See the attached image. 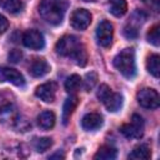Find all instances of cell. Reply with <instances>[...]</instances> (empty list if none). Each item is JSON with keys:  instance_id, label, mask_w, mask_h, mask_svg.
Instances as JSON below:
<instances>
[{"instance_id": "1", "label": "cell", "mask_w": 160, "mask_h": 160, "mask_svg": "<svg viewBox=\"0 0 160 160\" xmlns=\"http://www.w3.org/2000/svg\"><path fill=\"white\" fill-rule=\"evenodd\" d=\"M56 52L62 56L71 58L78 65L85 66L88 61V54L85 46L74 35H65L56 42Z\"/></svg>"}, {"instance_id": "2", "label": "cell", "mask_w": 160, "mask_h": 160, "mask_svg": "<svg viewBox=\"0 0 160 160\" xmlns=\"http://www.w3.org/2000/svg\"><path fill=\"white\" fill-rule=\"evenodd\" d=\"M68 6V0H41L39 5V14L48 24L59 25L65 16Z\"/></svg>"}, {"instance_id": "3", "label": "cell", "mask_w": 160, "mask_h": 160, "mask_svg": "<svg viewBox=\"0 0 160 160\" xmlns=\"http://www.w3.org/2000/svg\"><path fill=\"white\" fill-rule=\"evenodd\" d=\"M114 66L116 70L128 79H132L136 75L135 52L134 49H124L114 58Z\"/></svg>"}, {"instance_id": "4", "label": "cell", "mask_w": 160, "mask_h": 160, "mask_svg": "<svg viewBox=\"0 0 160 160\" xmlns=\"http://www.w3.org/2000/svg\"><path fill=\"white\" fill-rule=\"evenodd\" d=\"M98 99L105 105V108L109 111H118L121 105H122V96L119 92H114L106 84L100 85L98 92H96Z\"/></svg>"}, {"instance_id": "5", "label": "cell", "mask_w": 160, "mask_h": 160, "mask_svg": "<svg viewBox=\"0 0 160 160\" xmlns=\"http://www.w3.org/2000/svg\"><path fill=\"white\" fill-rule=\"evenodd\" d=\"M120 131L128 139H139L144 134V120L140 115L134 114L129 124H124L120 128Z\"/></svg>"}, {"instance_id": "6", "label": "cell", "mask_w": 160, "mask_h": 160, "mask_svg": "<svg viewBox=\"0 0 160 160\" xmlns=\"http://www.w3.org/2000/svg\"><path fill=\"white\" fill-rule=\"evenodd\" d=\"M136 99H138V102L145 108V109H156L159 106V94L156 90L154 89H150V88H144L141 89L138 95H136Z\"/></svg>"}, {"instance_id": "7", "label": "cell", "mask_w": 160, "mask_h": 160, "mask_svg": "<svg viewBox=\"0 0 160 160\" xmlns=\"http://www.w3.org/2000/svg\"><path fill=\"white\" fill-rule=\"evenodd\" d=\"M112 35H114V28L112 24L108 20H102L96 29V39L98 42L104 46V48H109L112 42Z\"/></svg>"}, {"instance_id": "8", "label": "cell", "mask_w": 160, "mask_h": 160, "mask_svg": "<svg viewBox=\"0 0 160 160\" xmlns=\"http://www.w3.org/2000/svg\"><path fill=\"white\" fill-rule=\"evenodd\" d=\"M22 44L26 48L34 49V50H40L45 45L44 36L40 31L38 30H28L22 34Z\"/></svg>"}, {"instance_id": "9", "label": "cell", "mask_w": 160, "mask_h": 160, "mask_svg": "<svg viewBox=\"0 0 160 160\" xmlns=\"http://www.w3.org/2000/svg\"><path fill=\"white\" fill-rule=\"evenodd\" d=\"M71 26L76 30H85L91 22V14L85 9H76L70 18Z\"/></svg>"}, {"instance_id": "10", "label": "cell", "mask_w": 160, "mask_h": 160, "mask_svg": "<svg viewBox=\"0 0 160 160\" xmlns=\"http://www.w3.org/2000/svg\"><path fill=\"white\" fill-rule=\"evenodd\" d=\"M56 90H58L56 84L50 81V82H45V84L38 86L35 95L45 102H52L55 100V96H56Z\"/></svg>"}, {"instance_id": "11", "label": "cell", "mask_w": 160, "mask_h": 160, "mask_svg": "<svg viewBox=\"0 0 160 160\" xmlns=\"http://www.w3.org/2000/svg\"><path fill=\"white\" fill-rule=\"evenodd\" d=\"M0 81H9L16 86H22L25 84L24 76L12 68H0Z\"/></svg>"}, {"instance_id": "12", "label": "cell", "mask_w": 160, "mask_h": 160, "mask_svg": "<svg viewBox=\"0 0 160 160\" xmlns=\"http://www.w3.org/2000/svg\"><path fill=\"white\" fill-rule=\"evenodd\" d=\"M29 70H30V74H31L32 76H35V78H41V76L46 75V74L50 71V65H49V62H48L45 59H42V58H36V59H34V60L31 61Z\"/></svg>"}, {"instance_id": "13", "label": "cell", "mask_w": 160, "mask_h": 160, "mask_svg": "<svg viewBox=\"0 0 160 160\" xmlns=\"http://www.w3.org/2000/svg\"><path fill=\"white\" fill-rule=\"evenodd\" d=\"M81 125L85 130L88 131H92V130H96L99 129L101 125H102V118L101 115L96 114V112H90V114H86L82 120H81Z\"/></svg>"}, {"instance_id": "14", "label": "cell", "mask_w": 160, "mask_h": 160, "mask_svg": "<svg viewBox=\"0 0 160 160\" xmlns=\"http://www.w3.org/2000/svg\"><path fill=\"white\" fill-rule=\"evenodd\" d=\"M79 102V99L76 95H71L70 98H68L64 102V106H62V124L66 125L70 120V116L71 114L74 112L76 105Z\"/></svg>"}, {"instance_id": "15", "label": "cell", "mask_w": 160, "mask_h": 160, "mask_svg": "<svg viewBox=\"0 0 160 160\" xmlns=\"http://www.w3.org/2000/svg\"><path fill=\"white\" fill-rule=\"evenodd\" d=\"M38 125L42 130H50L55 125V115L52 111L45 110L38 116Z\"/></svg>"}, {"instance_id": "16", "label": "cell", "mask_w": 160, "mask_h": 160, "mask_svg": "<svg viewBox=\"0 0 160 160\" xmlns=\"http://www.w3.org/2000/svg\"><path fill=\"white\" fill-rule=\"evenodd\" d=\"M109 11L116 18L122 16L128 11L126 0H109Z\"/></svg>"}, {"instance_id": "17", "label": "cell", "mask_w": 160, "mask_h": 160, "mask_svg": "<svg viewBox=\"0 0 160 160\" xmlns=\"http://www.w3.org/2000/svg\"><path fill=\"white\" fill-rule=\"evenodd\" d=\"M150 156H151V151L148 145H139L134 148V150L129 154V159L131 160H146L150 159Z\"/></svg>"}, {"instance_id": "18", "label": "cell", "mask_w": 160, "mask_h": 160, "mask_svg": "<svg viewBox=\"0 0 160 160\" xmlns=\"http://www.w3.org/2000/svg\"><path fill=\"white\" fill-rule=\"evenodd\" d=\"M116 155H118V151L115 148H111L109 145H104L96 151V154L94 155V159H96V160H112L116 158Z\"/></svg>"}, {"instance_id": "19", "label": "cell", "mask_w": 160, "mask_h": 160, "mask_svg": "<svg viewBox=\"0 0 160 160\" xmlns=\"http://www.w3.org/2000/svg\"><path fill=\"white\" fill-rule=\"evenodd\" d=\"M146 68H148V71L152 76L159 78V74H160V58H159V55H156V54L150 55L146 60Z\"/></svg>"}, {"instance_id": "20", "label": "cell", "mask_w": 160, "mask_h": 160, "mask_svg": "<svg viewBox=\"0 0 160 160\" xmlns=\"http://www.w3.org/2000/svg\"><path fill=\"white\" fill-rule=\"evenodd\" d=\"M81 84H82L81 78L79 75H76V74H72V75H70L66 79V81H65V89H66L68 92H76L80 89Z\"/></svg>"}, {"instance_id": "21", "label": "cell", "mask_w": 160, "mask_h": 160, "mask_svg": "<svg viewBox=\"0 0 160 160\" xmlns=\"http://www.w3.org/2000/svg\"><path fill=\"white\" fill-rule=\"evenodd\" d=\"M12 108V95L8 91H0V114Z\"/></svg>"}, {"instance_id": "22", "label": "cell", "mask_w": 160, "mask_h": 160, "mask_svg": "<svg viewBox=\"0 0 160 160\" xmlns=\"http://www.w3.org/2000/svg\"><path fill=\"white\" fill-rule=\"evenodd\" d=\"M4 9L10 14H18L24 9V4L21 0H5Z\"/></svg>"}, {"instance_id": "23", "label": "cell", "mask_w": 160, "mask_h": 160, "mask_svg": "<svg viewBox=\"0 0 160 160\" xmlns=\"http://www.w3.org/2000/svg\"><path fill=\"white\" fill-rule=\"evenodd\" d=\"M51 145H52V140L50 138H40V139H36L34 142V146L39 152L46 151Z\"/></svg>"}, {"instance_id": "24", "label": "cell", "mask_w": 160, "mask_h": 160, "mask_svg": "<svg viewBox=\"0 0 160 160\" xmlns=\"http://www.w3.org/2000/svg\"><path fill=\"white\" fill-rule=\"evenodd\" d=\"M146 38H148V41H149V42H151V44H152V45H155V46H159V44H160L159 25L152 26V28L149 30V32H148Z\"/></svg>"}, {"instance_id": "25", "label": "cell", "mask_w": 160, "mask_h": 160, "mask_svg": "<svg viewBox=\"0 0 160 160\" xmlns=\"http://www.w3.org/2000/svg\"><path fill=\"white\" fill-rule=\"evenodd\" d=\"M96 81H98V75H96V72H94V71L88 72L86 76H85V80H84V88H85V90H86V91H90V90L95 86Z\"/></svg>"}, {"instance_id": "26", "label": "cell", "mask_w": 160, "mask_h": 160, "mask_svg": "<svg viewBox=\"0 0 160 160\" xmlns=\"http://www.w3.org/2000/svg\"><path fill=\"white\" fill-rule=\"evenodd\" d=\"M8 58H9V61H11L12 64H18L22 59V52L20 50H18V49H14V50H11L9 52Z\"/></svg>"}, {"instance_id": "27", "label": "cell", "mask_w": 160, "mask_h": 160, "mask_svg": "<svg viewBox=\"0 0 160 160\" xmlns=\"http://www.w3.org/2000/svg\"><path fill=\"white\" fill-rule=\"evenodd\" d=\"M124 35L128 38V39H134L138 36V30L135 26H132L131 24H128L125 28H124Z\"/></svg>"}, {"instance_id": "28", "label": "cell", "mask_w": 160, "mask_h": 160, "mask_svg": "<svg viewBox=\"0 0 160 160\" xmlns=\"http://www.w3.org/2000/svg\"><path fill=\"white\" fill-rule=\"evenodd\" d=\"M8 28H9V21H8V19H6L4 15L0 14V34H4V32L8 30Z\"/></svg>"}, {"instance_id": "29", "label": "cell", "mask_w": 160, "mask_h": 160, "mask_svg": "<svg viewBox=\"0 0 160 160\" xmlns=\"http://www.w3.org/2000/svg\"><path fill=\"white\" fill-rule=\"evenodd\" d=\"M142 2H145L149 8H151L154 11L159 10V5H160V0H142Z\"/></svg>"}, {"instance_id": "30", "label": "cell", "mask_w": 160, "mask_h": 160, "mask_svg": "<svg viewBox=\"0 0 160 160\" xmlns=\"http://www.w3.org/2000/svg\"><path fill=\"white\" fill-rule=\"evenodd\" d=\"M50 158H51V159H54V158H61V159H62V158H64V155H62V154H60V152H58V154H54V155H51Z\"/></svg>"}, {"instance_id": "31", "label": "cell", "mask_w": 160, "mask_h": 160, "mask_svg": "<svg viewBox=\"0 0 160 160\" xmlns=\"http://www.w3.org/2000/svg\"><path fill=\"white\" fill-rule=\"evenodd\" d=\"M82 1H98V0H82Z\"/></svg>"}]
</instances>
